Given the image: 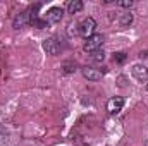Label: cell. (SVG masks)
<instances>
[{"instance_id": "10", "label": "cell", "mask_w": 148, "mask_h": 146, "mask_svg": "<svg viewBox=\"0 0 148 146\" xmlns=\"http://www.w3.org/2000/svg\"><path fill=\"white\" fill-rule=\"evenodd\" d=\"M91 59H93L95 62H103V60H105V52L100 48V50H97V52L91 53Z\"/></svg>"}, {"instance_id": "6", "label": "cell", "mask_w": 148, "mask_h": 146, "mask_svg": "<svg viewBox=\"0 0 148 146\" xmlns=\"http://www.w3.org/2000/svg\"><path fill=\"white\" fill-rule=\"evenodd\" d=\"M29 23H31V17H29V14H28V12H19V14L14 17V21H12V26H14V29H23V28H26Z\"/></svg>"}, {"instance_id": "4", "label": "cell", "mask_w": 148, "mask_h": 146, "mask_svg": "<svg viewBox=\"0 0 148 146\" xmlns=\"http://www.w3.org/2000/svg\"><path fill=\"white\" fill-rule=\"evenodd\" d=\"M131 76L138 81V83H148V69L143 64H134L131 67Z\"/></svg>"}, {"instance_id": "1", "label": "cell", "mask_w": 148, "mask_h": 146, "mask_svg": "<svg viewBox=\"0 0 148 146\" xmlns=\"http://www.w3.org/2000/svg\"><path fill=\"white\" fill-rule=\"evenodd\" d=\"M79 29V35L84 38V40H88V38H91L95 35V29H97V21L93 19V17H84L81 23H79V26H77Z\"/></svg>"}, {"instance_id": "11", "label": "cell", "mask_w": 148, "mask_h": 146, "mask_svg": "<svg viewBox=\"0 0 148 146\" xmlns=\"http://www.w3.org/2000/svg\"><path fill=\"white\" fill-rule=\"evenodd\" d=\"M117 5L119 7H124V9H129V7L134 5V2L133 0H121V2H117Z\"/></svg>"}, {"instance_id": "2", "label": "cell", "mask_w": 148, "mask_h": 146, "mask_svg": "<svg viewBox=\"0 0 148 146\" xmlns=\"http://www.w3.org/2000/svg\"><path fill=\"white\" fill-rule=\"evenodd\" d=\"M103 35H98V33H95L91 38H88L86 40V43H84V52H88V53H93V52H97V50H100L102 48V45H103Z\"/></svg>"}, {"instance_id": "3", "label": "cell", "mask_w": 148, "mask_h": 146, "mask_svg": "<svg viewBox=\"0 0 148 146\" xmlns=\"http://www.w3.org/2000/svg\"><path fill=\"white\" fill-rule=\"evenodd\" d=\"M62 16H64V9L62 7H52L43 16V21H45V24H55V23H59L62 19Z\"/></svg>"}, {"instance_id": "7", "label": "cell", "mask_w": 148, "mask_h": 146, "mask_svg": "<svg viewBox=\"0 0 148 146\" xmlns=\"http://www.w3.org/2000/svg\"><path fill=\"white\" fill-rule=\"evenodd\" d=\"M43 50H45L48 55H57V53L60 52V45H59V41H57L55 38H48V40L43 41Z\"/></svg>"}, {"instance_id": "9", "label": "cell", "mask_w": 148, "mask_h": 146, "mask_svg": "<svg viewBox=\"0 0 148 146\" xmlns=\"http://www.w3.org/2000/svg\"><path fill=\"white\" fill-rule=\"evenodd\" d=\"M79 10H83V2L81 0H71L67 3V12L69 14H77Z\"/></svg>"}, {"instance_id": "13", "label": "cell", "mask_w": 148, "mask_h": 146, "mask_svg": "<svg viewBox=\"0 0 148 146\" xmlns=\"http://www.w3.org/2000/svg\"><path fill=\"white\" fill-rule=\"evenodd\" d=\"M147 89H148V83H147Z\"/></svg>"}, {"instance_id": "8", "label": "cell", "mask_w": 148, "mask_h": 146, "mask_svg": "<svg viewBox=\"0 0 148 146\" xmlns=\"http://www.w3.org/2000/svg\"><path fill=\"white\" fill-rule=\"evenodd\" d=\"M81 72H83V76H84L88 81H100L102 76H103L100 71H97V69H93V67H84Z\"/></svg>"}, {"instance_id": "12", "label": "cell", "mask_w": 148, "mask_h": 146, "mask_svg": "<svg viewBox=\"0 0 148 146\" xmlns=\"http://www.w3.org/2000/svg\"><path fill=\"white\" fill-rule=\"evenodd\" d=\"M114 59H117L119 62H122V60H124L126 57H124V53H115V57H114Z\"/></svg>"}, {"instance_id": "5", "label": "cell", "mask_w": 148, "mask_h": 146, "mask_svg": "<svg viewBox=\"0 0 148 146\" xmlns=\"http://www.w3.org/2000/svg\"><path fill=\"white\" fill-rule=\"evenodd\" d=\"M124 103H126V100H124L122 96H112L110 100L107 102V112H109L110 115H115V113H119V112L122 110Z\"/></svg>"}]
</instances>
